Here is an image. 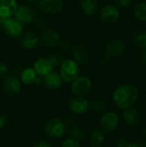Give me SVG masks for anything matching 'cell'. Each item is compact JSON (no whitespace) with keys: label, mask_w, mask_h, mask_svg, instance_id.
<instances>
[{"label":"cell","mask_w":146,"mask_h":147,"mask_svg":"<svg viewBox=\"0 0 146 147\" xmlns=\"http://www.w3.org/2000/svg\"><path fill=\"white\" fill-rule=\"evenodd\" d=\"M139 97L138 87L133 84H122L117 86L112 94L114 104L122 110L133 107Z\"/></svg>","instance_id":"1"},{"label":"cell","mask_w":146,"mask_h":147,"mask_svg":"<svg viewBox=\"0 0 146 147\" xmlns=\"http://www.w3.org/2000/svg\"><path fill=\"white\" fill-rule=\"evenodd\" d=\"M0 26L5 34L12 39H18L22 37L24 32V25L15 16L0 18Z\"/></svg>","instance_id":"2"},{"label":"cell","mask_w":146,"mask_h":147,"mask_svg":"<svg viewBox=\"0 0 146 147\" xmlns=\"http://www.w3.org/2000/svg\"><path fill=\"white\" fill-rule=\"evenodd\" d=\"M59 75L66 84H71L80 74L79 65L73 59H65L59 66Z\"/></svg>","instance_id":"3"},{"label":"cell","mask_w":146,"mask_h":147,"mask_svg":"<svg viewBox=\"0 0 146 147\" xmlns=\"http://www.w3.org/2000/svg\"><path fill=\"white\" fill-rule=\"evenodd\" d=\"M44 131L49 137L52 139H59L65 134L66 125L63 120L53 117L46 121L44 125Z\"/></svg>","instance_id":"4"},{"label":"cell","mask_w":146,"mask_h":147,"mask_svg":"<svg viewBox=\"0 0 146 147\" xmlns=\"http://www.w3.org/2000/svg\"><path fill=\"white\" fill-rule=\"evenodd\" d=\"M92 88V82L87 76H78L71 86V91L75 96H85L88 95Z\"/></svg>","instance_id":"5"},{"label":"cell","mask_w":146,"mask_h":147,"mask_svg":"<svg viewBox=\"0 0 146 147\" xmlns=\"http://www.w3.org/2000/svg\"><path fill=\"white\" fill-rule=\"evenodd\" d=\"M120 17V9L114 4H106L99 10V19L102 23L113 24Z\"/></svg>","instance_id":"6"},{"label":"cell","mask_w":146,"mask_h":147,"mask_svg":"<svg viewBox=\"0 0 146 147\" xmlns=\"http://www.w3.org/2000/svg\"><path fill=\"white\" fill-rule=\"evenodd\" d=\"M120 124V116L114 111H107L102 114L100 119V126L105 132H113L117 129Z\"/></svg>","instance_id":"7"},{"label":"cell","mask_w":146,"mask_h":147,"mask_svg":"<svg viewBox=\"0 0 146 147\" xmlns=\"http://www.w3.org/2000/svg\"><path fill=\"white\" fill-rule=\"evenodd\" d=\"M68 109L76 115H83L89 110V102L84 96H74L68 102Z\"/></svg>","instance_id":"8"},{"label":"cell","mask_w":146,"mask_h":147,"mask_svg":"<svg viewBox=\"0 0 146 147\" xmlns=\"http://www.w3.org/2000/svg\"><path fill=\"white\" fill-rule=\"evenodd\" d=\"M14 16L23 25L30 24L35 20L36 11L33 7L29 6L28 4H22L20 6L18 5Z\"/></svg>","instance_id":"9"},{"label":"cell","mask_w":146,"mask_h":147,"mask_svg":"<svg viewBox=\"0 0 146 147\" xmlns=\"http://www.w3.org/2000/svg\"><path fill=\"white\" fill-rule=\"evenodd\" d=\"M40 9L49 15H57L59 14L64 9V2L63 0H38Z\"/></svg>","instance_id":"10"},{"label":"cell","mask_w":146,"mask_h":147,"mask_svg":"<svg viewBox=\"0 0 146 147\" xmlns=\"http://www.w3.org/2000/svg\"><path fill=\"white\" fill-rule=\"evenodd\" d=\"M3 88L8 95L16 96L21 92L22 82L15 76H7L3 82Z\"/></svg>","instance_id":"11"},{"label":"cell","mask_w":146,"mask_h":147,"mask_svg":"<svg viewBox=\"0 0 146 147\" xmlns=\"http://www.w3.org/2000/svg\"><path fill=\"white\" fill-rule=\"evenodd\" d=\"M106 51L110 58L120 57L126 51V44L120 39H114L108 43Z\"/></svg>","instance_id":"12"},{"label":"cell","mask_w":146,"mask_h":147,"mask_svg":"<svg viewBox=\"0 0 146 147\" xmlns=\"http://www.w3.org/2000/svg\"><path fill=\"white\" fill-rule=\"evenodd\" d=\"M42 83L46 89L55 90L60 89L63 86L64 81L59 72L52 71V72H50L49 74L43 78Z\"/></svg>","instance_id":"13"},{"label":"cell","mask_w":146,"mask_h":147,"mask_svg":"<svg viewBox=\"0 0 146 147\" xmlns=\"http://www.w3.org/2000/svg\"><path fill=\"white\" fill-rule=\"evenodd\" d=\"M33 68L34 69L38 76L44 78L53 71L54 66L48 58H40L34 62Z\"/></svg>","instance_id":"14"},{"label":"cell","mask_w":146,"mask_h":147,"mask_svg":"<svg viewBox=\"0 0 146 147\" xmlns=\"http://www.w3.org/2000/svg\"><path fill=\"white\" fill-rule=\"evenodd\" d=\"M40 40L43 45L47 48H54L61 42V38L59 34L52 29L45 31L42 34Z\"/></svg>","instance_id":"15"},{"label":"cell","mask_w":146,"mask_h":147,"mask_svg":"<svg viewBox=\"0 0 146 147\" xmlns=\"http://www.w3.org/2000/svg\"><path fill=\"white\" fill-rule=\"evenodd\" d=\"M17 7L16 0H0V18L14 16Z\"/></svg>","instance_id":"16"},{"label":"cell","mask_w":146,"mask_h":147,"mask_svg":"<svg viewBox=\"0 0 146 147\" xmlns=\"http://www.w3.org/2000/svg\"><path fill=\"white\" fill-rule=\"evenodd\" d=\"M40 42L38 35L34 31H28L21 37V45L27 50H32L35 48Z\"/></svg>","instance_id":"17"},{"label":"cell","mask_w":146,"mask_h":147,"mask_svg":"<svg viewBox=\"0 0 146 147\" xmlns=\"http://www.w3.org/2000/svg\"><path fill=\"white\" fill-rule=\"evenodd\" d=\"M72 59L79 65H84L88 61L89 58L88 52L85 47L81 43H77V45H75V47L72 49Z\"/></svg>","instance_id":"18"},{"label":"cell","mask_w":146,"mask_h":147,"mask_svg":"<svg viewBox=\"0 0 146 147\" xmlns=\"http://www.w3.org/2000/svg\"><path fill=\"white\" fill-rule=\"evenodd\" d=\"M123 121L128 126H134L139 123L141 120V115L140 112L134 109V108H129L127 109H125L122 115Z\"/></svg>","instance_id":"19"},{"label":"cell","mask_w":146,"mask_h":147,"mask_svg":"<svg viewBox=\"0 0 146 147\" xmlns=\"http://www.w3.org/2000/svg\"><path fill=\"white\" fill-rule=\"evenodd\" d=\"M80 8L83 14L92 16L98 11V3L96 0H80Z\"/></svg>","instance_id":"20"},{"label":"cell","mask_w":146,"mask_h":147,"mask_svg":"<svg viewBox=\"0 0 146 147\" xmlns=\"http://www.w3.org/2000/svg\"><path fill=\"white\" fill-rule=\"evenodd\" d=\"M37 78H38V75L33 67H28V68L23 69L20 75L21 82L26 85L34 84Z\"/></svg>","instance_id":"21"},{"label":"cell","mask_w":146,"mask_h":147,"mask_svg":"<svg viewBox=\"0 0 146 147\" xmlns=\"http://www.w3.org/2000/svg\"><path fill=\"white\" fill-rule=\"evenodd\" d=\"M68 134H69L71 139H73V140H75L77 141H81V140L85 139L86 131L82 126H80L78 124H76V125H72L69 128Z\"/></svg>","instance_id":"22"},{"label":"cell","mask_w":146,"mask_h":147,"mask_svg":"<svg viewBox=\"0 0 146 147\" xmlns=\"http://www.w3.org/2000/svg\"><path fill=\"white\" fill-rule=\"evenodd\" d=\"M133 17L140 22H146V1L136 4L133 9Z\"/></svg>","instance_id":"23"},{"label":"cell","mask_w":146,"mask_h":147,"mask_svg":"<svg viewBox=\"0 0 146 147\" xmlns=\"http://www.w3.org/2000/svg\"><path fill=\"white\" fill-rule=\"evenodd\" d=\"M105 140L106 137L102 130L96 129L90 134V143L93 146L101 147L104 144Z\"/></svg>","instance_id":"24"},{"label":"cell","mask_w":146,"mask_h":147,"mask_svg":"<svg viewBox=\"0 0 146 147\" xmlns=\"http://www.w3.org/2000/svg\"><path fill=\"white\" fill-rule=\"evenodd\" d=\"M133 43L141 50L146 49V31L143 29L137 30L133 34Z\"/></svg>","instance_id":"25"},{"label":"cell","mask_w":146,"mask_h":147,"mask_svg":"<svg viewBox=\"0 0 146 147\" xmlns=\"http://www.w3.org/2000/svg\"><path fill=\"white\" fill-rule=\"evenodd\" d=\"M49 59V60L51 61V63L52 64V65L54 67L56 66H60L61 64L65 60L64 55L59 52H55V53H52L49 55V57H47Z\"/></svg>","instance_id":"26"},{"label":"cell","mask_w":146,"mask_h":147,"mask_svg":"<svg viewBox=\"0 0 146 147\" xmlns=\"http://www.w3.org/2000/svg\"><path fill=\"white\" fill-rule=\"evenodd\" d=\"M89 109H91L96 113H102L106 109V103L102 99H96L91 103H89Z\"/></svg>","instance_id":"27"},{"label":"cell","mask_w":146,"mask_h":147,"mask_svg":"<svg viewBox=\"0 0 146 147\" xmlns=\"http://www.w3.org/2000/svg\"><path fill=\"white\" fill-rule=\"evenodd\" d=\"M61 147H82L79 141H77L73 139L68 138L66 140H65L62 143Z\"/></svg>","instance_id":"28"},{"label":"cell","mask_w":146,"mask_h":147,"mask_svg":"<svg viewBox=\"0 0 146 147\" xmlns=\"http://www.w3.org/2000/svg\"><path fill=\"white\" fill-rule=\"evenodd\" d=\"M115 3L119 9H126L132 4L133 0H115Z\"/></svg>","instance_id":"29"},{"label":"cell","mask_w":146,"mask_h":147,"mask_svg":"<svg viewBox=\"0 0 146 147\" xmlns=\"http://www.w3.org/2000/svg\"><path fill=\"white\" fill-rule=\"evenodd\" d=\"M8 72H9V67H8V65L5 63L0 61V78L6 77L7 74H8Z\"/></svg>","instance_id":"30"},{"label":"cell","mask_w":146,"mask_h":147,"mask_svg":"<svg viewBox=\"0 0 146 147\" xmlns=\"http://www.w3.org/2000/svg\"><path fill=\"white\" fill-rule=\"evenodd\" d=\"M33 147H53V146H52V145L49 141H47V140H41L37 141L36 143H34V146H33Z\"/></svg>","instance_id":"31"},{"label":"cell","mask_w":146,"mask_h":147,"mask_svg":"<svg viewBox=\"0 0 146 147\" xmlns=\"http://www.w3.org/2000/svg\"><path fill=\"white\" fill-rule=\"evenodd\" d=\"M128 145V142L125 139H119L116 143H115V147H126Z\"/></svg>","instance_id":"32"},{"label":"cell","mask_w":146,"mask_h":147,"mask_svg":"<svg viewBox=\"0 0 146 147\" xmlns=\"http://www.w3.org/2000/svg\"><path fill=\"white\" fill-rule=\"evenodd\" d=\"M7 121H8L7 117H6L4 115L0 114V129H1V128H3V127L6 126Z\"/></svg>","instance_id":"33"},{"label":"cell","mask_w":146,"mask_h":147,"mask_svg":"<svg viewBox=\"0 0 146 147\" xmlns=\"http://www.w3.org/2000/svg\"><path fill=\"white\" fill-rule=\"evenodd\" d=\"M139 59H140V60H141V62L143 64L146 65V49L142 50V52L139 54Z\"/></svg>","instance_id":"34"},{"label":"cell","mask_w":146,"mask_h":147,"mask_svg":"<svg viewBox=\"0 0 146 147\" xmlns=\"http://www.w3.org/2000/svg\"><path fill=\"white\" fill-rule=\"evenodd\" d=\"M61 49L62 50H65V51H68L71 49V43L68 42V41H63L62 45H61Z\"/></svg>","instance_id":"35"},{"label":"cell","mask_w":146,"mask_h":147,"mask_svg":"<svg viewBox=\"0 0 146 147\" xmlns=\"http://www.w3.org/2000/svg\"><path fill=\"white\" fill-rule=\"evenodd\" d=\"M126 147H139V145H138L137 143L132 142V143H128V145H127V146Z\"/></svg>","instance_id":"36"},{"label":"cell","mask_w":146,"mask_h":147,"mask_svg":"<svg viewBox=\"0 0 146 147\" xmlns=\"http://www.w3.org/2000/svg\"><path fill=\"white\" fill-rule=\"evenodd\" d=\"M138 145H139V147H146V140L145 141H141Z\"/></svg>","instance_id":"37"},{"label":"cell","mask_w":146,"mask_h":147,"mask_svg":"<svg viewBox=\"0 0 146 147\" xmlns=\"http://www.w3.org/2000/svg\"><path fill=\"white\" fill-rule=\"evenodd\" d=\"M26 1H28V3H35V2H37L38 0H26Z\"/></svg>","instance_id":"38"},{"label":"cell","mask_w":146,"mask_h":147,"mask_svg":"<svg viewBox=\"0 0 146 147\" xmlns=\"http://www.w3.org/2000/svg\"><path fill=\"white\" fill-rule=\"evenodd\" d=\"M144 134H145V137L146 139V126L145 127V128H144Z\"/></svg>","instance_id":"39"},{"label":"cell","mask_w":146,"mask_h":147,"mask_svg":"<svg viewBox=\"0 0 146 147\" xmlns=\"http://www.w3.org/2000/svg\"><path fill=\"white\" fill-rule=\"evenodd\" d=\"M73 1H75V0H73Z\"/></svg>","instance_id":"40"}]
</instances>
